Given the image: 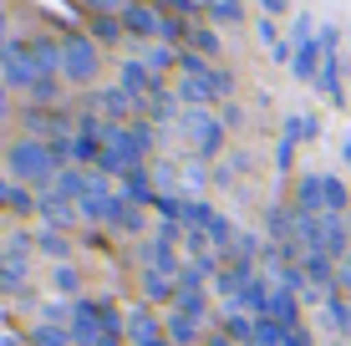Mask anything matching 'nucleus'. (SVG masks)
Masks as SVG:
<instances>
[{
	"mask_svg": "<svg viewBox=\"0 0 351 346\" xmlns=\"http://www.w3.org/2000/svg\"><path fill=\"white\" fill-rule=\"evenodd\" d=\"M5 163H10V173H16V178H26V184H36V188H46L56 178V169H62V158L51 153V143H36V138L10 143Z\"/></svg>",
	"mask_w": 351,
	"mask_h": 346,
	"instance_id": "1",
	"label": "nucleus"
},
{
	"mask_svg": "<svg viewBox=\"0 0 351 346\" xmlns=\"http://www.w3.org/2000/svg\"><path fill=\"white\" fill-rule=\"evenodd\" d=\"M178 133L189 138L193 153H214L224 143V123H219V112H209V107H189V112H178Z\"/></svg>",
	"mask_w": 351,
	"mask_h": 346,
	"instance_id": "2",
	"label": "nucleus"
},
{
	"mask_svg": "<svg viewBox=\"0 0 351 346\" xmlns=\"http://www.w3.org/2000/svg\"><path fill=\"white\" fill-rule=\"evenodd\" d=\"M97 71H102V56H97V46L87 41V36L62 41V77H66V82L87 87V82H97Z\"/></svg>",
	"mask_w": 351,
	"mask_h": 346,
	"instance_id": "3",
	"label": "nucleus"
},
{
	"mask_svg": "<svg viewBox=\"0 0 351 346\" xmlns=\"http://www.w3.org/2000/svg\"><path fill=\"white\" fill-rule=\"evenodd\" d=\"M0 82L5 87H36L41 82V71L31 66V56H26V41H5V66H0Z\"/></svg>",
	"mask_w": 351,
	"mask_h": 346,
	"instance_id": "4",
	"label": "nucleus"
},
{
	"mask_svg": "<svg viewBox=\"0 0 351 346\" xmlns=\"http://www.w3.org/2000/svg\"><path fill=\"white\" fill-rule=\"evenodd\" d=\"M123 336L132 346H148V341H163V326H158V316H153L148 306H132V311L123 316Z\"/></svg>",
	"mask_w": 351,
	"mask_h": 346,
	"instance_id": "5",
	"label": "nucleus"
},
{
	"mask_svg": "<svg viewBox=\"0 0 351 346\" xmlns=\"http://www.w3.org/2000/svg\"><path fill=\"white\" fill-rule=\"evenodd\" d=\"M26 56H31V66L41 71V77H62V41L36 36V41H26Z\"/></svg>",
	"mask_w": 351,
	"mask_h": 346,
	"instance_id": "6",
	"label": "nucleus"
},
{
	"mask_svg": "<svg viewBox=\"0 0 351 346\" xmlns=\"http://www.w3.org/2000/svg\"><path fill=\"white\" fill-rule=\"evenodd\" d=\"M295 209L300 214H316V219L326 214V173H306L295 184Z\"/></svg>",
	"mask_w": 351,
	"mask_h": 346,
	"instance_id": "7",
	"label": "nucleus"
},
{
	"mask_svg": "<svg viewBox=\"0 0 351 346\" xmlns=\"http://www.w3.org/2000/svg\"><path fill=\"white\" fill-rule=\"evenodd\" d=\"M321 51H326V62H321V92L331 102H341V71H336V31H321Z\"/></svg>",
	"mask_w": 351,
	"mask_h": 346,
	"instance_id": "8",
	"label": "nucleus"
},
{
	"mask_svg": "<svg viewBox=\"0 0 351 346\" xmlns=\"http://www.w3.org/2000/svg\"><path fill=\"white\" fill-rule=\"evenodd\" d=\"M209 71H214V66H209ZM173 97H178V107L189 112V107H209V102H214V87H209V77H178V82H173Z\"/></svg>",
	"mask_w": 351,
	"mask_h": 346,
	"instance_id": "9",
	"label": "nucleus"
},
{
	"mask_svg": "<svg viewBox=\"0 0 351 346\" xmlns=\"http://www.w3.org/2000/svg\"><path fill=\"white\" fill-rule=\"evenodd\" d=\"M123 92H132V97H158V71H148L143 62H123Z\"/></svg>",
	"mask_w": 351,
	"mask_h": 346,
	"instance_id": "10",
	"label": "nucleus"
},
{
	"mask_svg": "<svg viewBox=\"0 0 351 346\" xmlns=\"http://www.w3.org/2000/svg\"><path fill=\"white\" fill-rule=\"evenodd\" d=\"M36 209H41V219L51 224V230H66V224H71V219L82 214V209L71 204L66 194H56V188H51V194H41V204H36Z\"/></svg>",
	"mask_w": 351,
	"mask_h": 346,
	"instance_id": "11",
	"label": "nucleus"
},
{
	"mask_svg": "<svg viewBox=\"0 0 351 346\" xmlns=\"http://www.w3.org/2000/svg\"><path fill=\"white\" fill-rule=\"evenodd\" d=\"M92 107H97V112H107V117H128L132 107H138V97L123 92V87H102V92H92Z\"/></svg>",
	"mask_w": 351,
	"mask_h": 346,
	"instance_id": "12",
	"label": "nucleus"
},
{
	"mask_svg": "<svg viewBox=\"0 0 351 346\" xmlns=\"http://www.w3.org/2000/svg\"><path fill=\"white\" fill-rule=\"evenodd\" d=\"M290 46H295V41H290ZM290 71H295L300 82H316L321 77V46L316 41H300L295 56H290Z\"/></svg>",
	"mask_w": 351,
	"mask_h": 346,
	"instance_id": "13",
	"label": "nucleus"
},
{
	"mask_svg": "<svg viewBox=\"0 0 351 346\" xmlns=\"http://www.w3.org/2000/svg\"><path fill=\"white\" fill-rule=\"evenodd\" d=\"M123 26L132 31V36H163V21H158V10L153 5H128V16H123Z\"/></svg>",
	"mask_w": 351,
	"mask_h": 346,
	"instance_id": "14",
	"label": "nucleus"
},
{
	"mask_svg": "<svg viewBox=\"0 0 351 346\" xmlns=\"http://www.w3.org/2000/svg\"><path fill=\"white\" fill-rule=\"evenodd\" d=\"M295 301H300L295 291H280V285H275V301H270V311H265V316L280 321L285 331H295Z\"/></svg>",
	"mask_w": 351,
	"mask_h": 346,
	"instance_id": "15",
	"label": "nucleus"
},
{
	"mask_svg": "<svg viewBox=\"0 0 351 346\" xmlns=\"http://www.w3.org/2000/svg\"><path fill=\"white\" fill-rule=\"evenodd\" d=\"M168 341H173V346H189V341H199V321H193V316H184V311H173V316H168Z\"/></svg>",
	"mask_w": 351,
	"mask_h": 346,
	"instance_id": "16",
	"label": "nucleus"
},
{
	"mask_svg": "<svg viewBox=\"0 0 351 346\" xmlns=\"http://www.w3.org/2000/svg\"><path fill=\"white\" fill-rule=\"evenodd\" d=\"M204 5H209L214 26H239V21H245V5H239V0H204Z\"/></svg>",
	"mask_w": 351,
	"mask_h": 346,
	"instance_id": "17",
	"label": "nucleus"
},
{
	"mask_svg": "<svg viewBox=\"0 0 351 346\" xmlns=\"http://www.w3.org/2000/svg\"><path fill=\"white\" fill-rule=\"evenodd\" d=\"M321 133V123H316V117H285V143H290V148H295V143H311V138H316Z\"/></svg>",
	"mask_w": 351,
	"mask_h": 346,
	"instance_id": "18",
	"label": "nucleus"
},
{
	"mask_svg": "<svg viewBox=\"0 0 351 346\" xmlns=\"http://www.w3.org/2000/svg\"><path fill=\"white\" fill-rule=\"evenodd\" d=\"M36 245H41V255H51V260H66V255H71L66 234H62V230H51V224H46V230H36Z\"/></svg>",
	"mask_w": 351,
	"mask_h": 346,
	"instance_id": "19",
	"label": "nucleus"
},
{
	"mask_svg": "<svg viewBox=\"0 0 351 346\" xmlns=\"http://www.w3.org/2000/svg\"><path fill=\"white\" fill-rule=\"evenodd\" d=\"M92 36L107 41V46H117L128 36V26H123V16H92Z\"/></svg>",
	"mask_w": 351,
	"mask_h": 346,
	"instance_id": "20",
	"label": "nucleus"
},
{
	"mask_svg": "<svg viewBox=\"0 0 351 346\" xmlns=\"http://www.w3.org/2000/svg\"><path fill=\"white\" fill-rule=\"evenodd\" d=\"M326 321H331V326H341L346 336H351V301H346L341 291H331V295H326Z\"/></svg>",
	"mask_w": 351,
	"mask_h": 346,
	"instance_id": "21",
	"label": "nucleus"
},
{
	"mask_svg": "<svg viewBox=\"0 0 351 346\" xmlns=\"http://www.w3.org/2000/svg\"><path fill=\"white\" fill-rule=\"evenodd\" d=\"M250 346H285V326L270 321V316H260L255 321V341H250Z\"/></svg>",
	"mask_w": 351,
	"mask_h": 346,
	"instance_id": "22",
	"label": "nucleus"
},
{
	"mask_svg": "<svg viewBox=\"0 0 351 346\" xmlns=\"http://www.w3.org/2000/svg\"><path fill=\"white\" fill-rule=\"evenodd\" d=\"M189 41L199 56H219V31L214 26H189Z\"/></svg>",
	"mask_w": 351,
	"mask_h": 346,
	"instance_id": "23",
	"label": "nucleus"
},
{
	"mask_svg": "<svg viewBox=\"0 0 351 346\" xmlns=\"http://www.w3.org/2000/svg\"><path fill=\"white\" fill-rule=\"evenodd\" d=\"M178 311H184V316H193V321L204 316V291H199V285L178 280Z\"/></svg>",
	"mask_w": 351,
	"mask_h": 346,
	"instance_id": "24",
	"label": "nucleus"
},
{
	"mask_svg": "<svg viewBox=\"0 0 351 346\" xmlns=\"http://www.w3.org/2000/svg\"><path fill=\"white\" fill-rule=\"evenodd\" d=\"M326 214H351V194L341 178H326Z\"/></svg>",
	"mask_w": 351,
	"mask_h": 346,
	"instance_id": "25",
	"label": "nucleus"
},
{
	"mask_svg": "<svg viewBox=\"0 0 351 346\" xmlns=\"http://www.w3.org/2000/svg\"><path fill=\"white\" fill-rule=\"evenodd\" d=\"M204 234H209V245H214V249H229V245H234V224H229L224 214H214V219L204 224Z\"/></svg>",
	"mask_w": 351,
	"mask_h": 346,
	"instance_id": "26",
	"label": "nucleus"
},
{
	"mask_svg": "<svg viewBox=\"0 0 351 346\" xmlns=\"http://www.w3.org/2000/svg\"><path fill=\"white\" fill-rule=\"evenodd\" d=\"M143 66L148 71H168V66H178V51H168V46H143Z\"/></svg>",
	"mask_w": 351,
	"mask_h": 346,
	"instance_id": "27",
	"label": "nucleus"
},
{
	"mask_svg": "<svg viewBox=\"0 0 351 346\" xmlns=\"http://www.w3.org/2000/svg\"><path fill=\"white\" fill-rule=\"evenodd\" d=\"M31 346H71V336H66V326H46L41 321V326L31 331Z\"/></svg>",
	"mask_w": 351,
	"mask_h": 346,
	"instance_id": "28",
	"label": "nucleus"
},
{
	"mask_svg": "<svg viewBox=\"0 0 351 346\" xmlns=\"http://www.w3.org/2000/svg\"><path fill=\"white\" fill-rule=\"evenodd\" d=\"M143 295H148V301H168V295H173L163 270H143Z\"/></svg>",
	"mask_w": 351,
	"mask_h": 346,
	"instance_id": "29",
	"label": "nucleus"
},
{
	"mask_svg": "<svg viewBox=\"0 0 351 346\" xmlns=\"http://www.w3.org/2000/svg\"><path fill=\"white\" fill-rule=\"evenodd\" d=\"M82 5L92 16H128V5H138V0H82Z\"/></svg>",
	"mask_w": 351,
	"mask_h": 346,
	"instance_id": "30",
	"label": "nucleus"
},
{
	"mask_svg": "<svg viewBox=\"0 0 351 346\" xmlns=\"http://www.w3.org/2000/svg\"><path fill=\"white\" fill-rule=\"evenodd\" d=\"M51 285H56V291H62V295H77V291H82V275H77V270H71V265H56Z\"/></svg>",
	"mask_w": 351,
	"mask_h": 346,
	"instance_id": "31",
	"label": "nucleus"
},
{
	"mask_svg": "<svg viewBox=\"0 0 351 346\" xmlns=\"http://www.w3.org/2000/svg\"><path fill=\"white\" fill-rule=\"evenodd\" d=\"M31 97H36V102H56V77H41V82L31 87Z\"/></svg>",
	"mask_w": 351,
	"mask_h": 346,
	"instance_id": "32",
	"label": "nucleus"
},
{
	"mask_svg": "<svg viewBox=\"0 0 351 346\" xmlns=\"http://www.w3.org/2000/svg\"><path fill=\"white\" fill-rule=\"evenodd\" d=\"M153 10H168V16H189L193 0H153Z\"/></svg>",
	"mask_w": 351,
	"mask_h": 346,
	"instance_id": "33",
	"label": "nucleus"
},
{
	"mask_svg": "<svg viewBox=\"0 0 351 346\" xmlns=\"http://www.w3.org/2000/svg\"><path fill=\"white\" fill-rule=\"evenodd\" d=\"M260 41L270 46V51L280 46V31H275V21H270V16H260Z\"/></svg>",
	"mask_w": 351,
	"mask_h": 346,
	"instance_id": "34",
	"label": "nucleus"
},
{
	"mask_svg": "<svg viewBox=\"0 0 351 346\" xmlns=\"http://www.w3.org/2000/svg\"><path fill=\"white\" fill-rule=\"evenodd\" d=\"M336 291H351V255L336 260Z\"/></svg>",
	"mask_w": 351,
	"mask_h": 346,
	"instance_id": "35",
	"label": "nucleus"
},
{
	"mask_svg": "<svg viewBox=\"0 0 351 346\" xmlns=\"http://www.w3.org/2000/svg\"><path fill=\"white\" fill-rule=\"evenodd\" d=\"M219 123H224V127H239V123H245V112H239L234 102H224V107H219Z\"/></svg>",
	"mask_w": 351,
	"mask_h": 346,
	"instance_id": "36",
	"label": "nucleus"
},
{
	"mask_svg": "<svg viewBox=\"0 0 351 346\" xmlns=\"http://www.w3.org/2000/svg\"><path fill=\"white\" fill-rule=\"evenodd\" d=\"M290 41H311V16H295V26H290Z\"/></svg>",
	"mask_w": 351,
	"mask_h": 346,
	"instance_id": "37",
	"label": "nucleus"
},
{
	"mask_svg": "<svg viewBox=\"0 0 351 346\" xmlns=\"http://www.w3.org/2000/svg\"><path fill=\"white\" fill-rule=\"evenodd\" d=\"M260 10H265V16H285L290 0H260Z\"/></svg>",
	"mask_w": 351,
	"mask_h": 346,
	"instance_id": "38",
	"label": "nucleus"
},
{
	"mask_svg": "<svg viewBox=\"0 0 351 346\" xmlns=\"http://www.w3.org/2000/svg\"><path fill=\"white\" fill-rule=\"evenodd\" d=\"M285 346H311V336H306V331L295 326V331H285Z\"/></svg>",
	"mask_w": 351,
	"mask_h": 346,
	"instance_id": "39",
	"label": "nucleus"
},
{
	"mask_svg": "<svg viewBox=\"0 0 351 346\" xmlns=\"http://www.w3.org/2000/svg\"><path fill=\"white\" fill-rule=\"evenodd\" d=\"M10 194H16V188H10L5 178H0V209H10Z\"/></svg>",
	"mask_w": 351,
	"mask_h": 346,
	"instance_id": "40",
	"label": "nucleus"
},
{
	"mask_svg": "<svg viewBox=\"0 0 351 346\" xmlns=\"http://www.w3.org/2000/svg\"><path fill=\"white\" fill-rule=\"evenodd\" d=\"M209 346H239V341H229V336H209Z\"/></svg>",
	"mask_w": 351,
	"mask_h": 346,
	"instance_id": "41",
	"label": "nucleus"
},
{
	"mask_svg": "<svg viewBox=\"0 0 351 346\" xmlns=\"http://www.w3.org/2000/svg\"><path fill=\"white\" fill-rule=\"evenodd\" d=\"M0 117H5V82H0Z\"/></svg>",
	"mask_w": 351,
	"mask_h": 346,
	"instance_id": "42",
	"label": "nucleus"
},
{
	"mask_svg": "<svg viewBox=\"0 0 351 346\" xmlns=\"http://www.w3.org/2000/svg\"><path fill=\"white\" fill-rule=\"evenodd\" d=\"M0 36H5V16H0ZM0 46H5V41H0Z\"/></svg>",
	"mask_w": 351,
	"mask_h": 346,
	"instance_id": "43",
	"label": "nucleus"
},
{
	"mask_svg": "<svg viewBox=\"0 0 351 346\" xmlns=\"http://www.w3.org/2000/svg\"><path fill=\"white\" fill-rule=\"evenodd\" d=\"M148 346H173V341H148Z\"/></svg>",
	"mask_w": 351,
	"mask_h": 346,
	"instance_id": "44",
	"label": "nucleus"
},
{
	"mask_svg": "<svg viewBox=\"0 0 351 346\" xmlns=\"http://www.w3.org/2000/svg\"><path fill=\"white\" fill-rule=\"evenodd\" d=\"M341 219H346V230H351V214H341Z\"/></svg>",
	"mask_w": 351,
	"mask_h": 346,
	"instance_id": "45",
	"label": "nucleus"
}]
</instances>
